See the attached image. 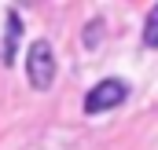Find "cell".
I'll use <instances>...</instances> for the list:
<instances>
[{
	"mask_svg": "<svg viewBox=\"0 0 158 150\" xmlns=\"http://www.w3.org/2000/svg\"><path fill=\"white\" fill-rule=\"evenodd\" d=\"M26 77L37 92H48L55 84V51L48 40H33L30 44V55H26Z\"/></svg>",
	"mask_w": 158,
	"mask_h": 150,
	"instance_id": "1",
	"label": "cell"
},
{
	"mask_svg": "<svg viewBox=\"0 0 158 150\" xmlns=\"http://www.w3.org/2000/svg\"><path fill=\"white\" fill-rule=\"evenodd\" d=\"M129 99V84L121 81V77H107V81H99L96 88H88V95H85V113H107L121 106Z\"/></svg>",
	"mask_w": 158,
	"mask_h": 150,
	"instance_id": "2",
	"label": "cell"
},
{
	"mask_svg": "<svg viewBox=\"0 0 158 150\" xmlns=\"http://www.w3.org/2000/svg\"><path fill=\"white\" fill-rule=\"evenodd\" d=\"M19 40H22V18H19V11H7V30H4V62L7 66L15 62Z\"/></svg>",
	"mask_w": 158,
	"mask_h": 150,
	"instance_id": "3",
	"label": "cell"
},
{
	"mask_svg": "<svg viewBox=\"0 0 158 150\" xmlns=\"http://www.w3.org/2000/svg\"><path fill=\"white\" fill-rule=\"evenodd\" d=\"M143 44H147V48H158V4L151 7V15H147V22H143Z\"/></svg>",
	"mask_w": 158,
	"mask_h": 150,
	"instance_id": "4",
	"label": "cell"
},
{
	"mask_svg": "<svg viewBox=\"0 0 158 150\" xmlns=\"http://www.w3.org/2000/svg\"><path fill=\"white\" fill-rule=\"evenodd\" d=\"M99 37H103V18H92V22H88V30H85V44L92 48Z\"/></svg>",
	"mask_w": 158,
	"mask_h": 150,
	"instance_id": "5",
	"label": "cell"
}]
</instances>
